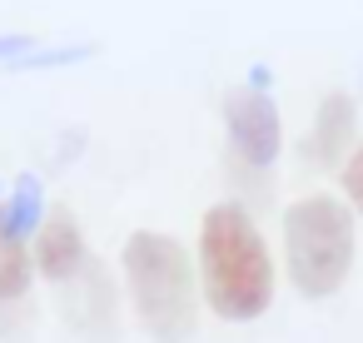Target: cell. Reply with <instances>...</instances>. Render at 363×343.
Returning <instances> with one entry per match:
<instances>
[{
    "label": "cell",
    "instance_id": "obj_1",
    "mask_svg": "<svg viewBox=\"0 0 363 343\" xmlns=\"http://www.w3.org/2000/svg\"><path fill=\"white\" fill-rule=\"evenodd\" d=\"M274 254L244 204H209L199 219V293L229 323H254L274 303Z\"/></svg>",
    "mask_w": 363,
    "mask_h": 343
},
{
    "label": "cell",
    "instance_id": "obj_2",
    "mask_svg": "<svg viewBox=\"0 0 363 343\" xmlns=\"http://www.w3.org/2000/svg\"><path fill=\"white\" fill-rule=\"evenodd\" d=\"M120 269H125L130 303H135L140 323L150 328V338L184 343L194 333V313H199V274L189 264V249L174 234L135 229L120 249Z\"/></svg>",
    "mask_w": 363,
    "mask_h": 343
},
{
    "label": "cell",
    "instance_id": "obj_3",
    "mask_svg": "<svg viewBox=\"0 0 363 343\" xmlns=\"http://www.w3.org/2000/svg\"><path fill=\"white\" fill-rule=\"evenodd\" d=\"M353 209L333 194H303L284 209V264L289 283L303 298H328L348 283L353 269Z\"/></svg>",
    "mask_w": 363,
    "mask_h": 343
},
{
    "label": "cell",
    "instance_id": "obj_4",
    "mask_svg": "<svg viewBox=\"0 0 363 343\" xmlns=\"http://www.w3.org/2000/svg\"><path fill=\"white\" fill-rule=\"evenodd\" d=\"M224 130H229V150H234L239 164H249V169L279 164V154H284V115H279L274 95H254L249 85L229 90L224 95Z\"/></svg>",
    "mask_w": 363,
    "mask_h": 343
},
{
    "label": "cell",
    "instance_id": "obj_5",
    "mask_svg": "<svg viewBox=\"0 0 363 343\" xmlns=\"http://www.w3.org/2000/svg\"><path fill=\"white\" fill-rule=\"evenodd\" d=\"M353 145H358V100L348 90H328L318 100V110H313V125H308V140H303V159L318 164V169H328V164L343 169Z\"/></svg>",
    "mask_w": 363,
    "mask_h": 343
},
{
    "label": "cell",
    "instance_id": "obj_6",
    "mask_svg": "<svg viewBox=\"0 0 363 343\" xmlns=\"http://www.w3.org/2000/svg\"><path fill=\"white\" fill-rule=\"evenodd\" d=\"M30 259H35V274L50 279V283H70L85 274L90 264V249H85V229L70 209H50L40 234L30 239Z\"/></svg>",
    "mask_w": 363,
    "mask_h": 343
},
{
    "label": "cell",
    "instance_id": "obj_7",
    "mask_svg": "<svg viewBox=\"0 0 363 343\" xmlns=\"http://www.w3.org/2000/svg\"><path fill=\"white\" fill-rule=\"evenodd\" d=\"M45 179L40 174H16L11 179V189H6V199H0V229H6L11 239H21V244H30L35 234H40V224H45Z\"/></svg>",
    "mask_w": 363,
    "mask_h": 343
},
{
    "label": "cell",
    "instance_id": "obj_8",
    "mask_svg": "<svg viewBox=\"0 0 363 343\" xmlns=\"http://www.w3.org/2000/svg\"><path fill=\"white\" fill-rule=\"evenodd\" d=\"M30 274H35L30 244H21V239H11L6 229H0V308L26 303V293H30Z\"/></svg>",
    "mask_w": 363,
    "mask_h": 343
},
{
    "label": "cell",
    "instance_id": "obj_9",
    "mask_svg": "<svg viewBox=\"0 0 363 343\" xmlns=\"http://www.w3.org/2000/svg\"><path fill=\"white\" fill-rule=\"evenodd\" d=\"M95 55V45H55V50H26V55H16L6 70H60V65H80V60H90Z\"/></svg>",
    "mask_w": 363,
    "mask_h": 343
},
{
    "label": "cell",
    "instance_id": "obj_10",
    "mask_svg": "<svg viewBox=\"0 0 363 343\" xmlns=\"http://www.w3.org/2000/svg\"><path fill=\"white\" fill-rule=\"evenodd\" d=\"M338 179H343V199H348V209H353V214H363V140H358V145H353V154L343 159Z\"/></svg>",
    "mask_w": 363,
    "mask_h": 343
},
{
    "label": "cell",
    "instance_id": "obj_11",
    "mask_svg": "<svg viewBox=\"0 0 363 343\" xmlns=\"http://www.w3.org/2000/svg\"><path fill=\"white\" fill-rule=\"evenodd\" d=\"M26 50H35V40L30 35H0V65H11L16 55H26Z\"/></svg>",
    "mask_w": 363,
    "mask_h": 343
},
{
    "label": "cell",
    "instance_id": "obj_12",
    "mask_svg": "<svg viewBox=\"0 0 363 343\" xmlns=\"http://www.w3.org/2000/svg\"><path fill=\"white\" fill-rule=\"evenodd\" d=\"M269 85H274V70L269 65H249V90L254 95H269Z\"/></svg>",
    "mask_w": 363,
    "mask_h": 343
},
{
    "label": "cell",
    "instance_id": "obj_13",
    "mask_svg": "<svg viewBox=\"0 0 363 343\" xmlns=\"http://www.w3.org/2000/svg\"><path fill=\"white\" fill-rule=\"evenodd\" d=\"M0 199H6V189H0Z\"/></svg>",
    "mask_w": 363,
    "mask_h": 343
}]
</instances>
